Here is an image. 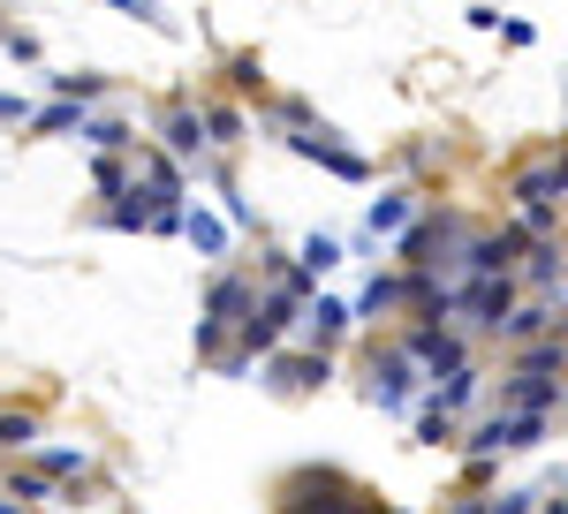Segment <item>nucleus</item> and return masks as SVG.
Returning a JSON list of instances; mask_svg holds the SVG:
<instances>
[{"mask_svg":"<svg viewBox=\"0 0 568 514\" xmlns=\"http://www.w3.org/2000/svg\"><path fill=\"white\" fill-rule=\"evenodd\" d=\"M251 302H258V280H243V273H220L213 288H205V310H197V363H220V356H227V333L251 318Z\"/></svg>","mask_w":568,"mask_h":514,"instance_id":"f257e3e1","label":"nucleus"},{"mask_svg":"<svg viewBox=\"0 0 568 514\" xmlns=\"http://www.w3.org/2000/svg\"><path fill=\"white\" fill-rule=\"evenodd\" d=\"M470 235V219L455 213H417L402 235H394V257H402V273H439L447 257H455V243Z\"/></svg>","mask_w":568,"mask_h":514,"instance_id":"f03ea898","label":"nucleus"},{"mask_svg":"<svg viewBox=\"0 0 568 514\" xmlns=\"http://www.w3.org/2000/svg\"><path fill=\"white\" fill-rule=\"evenodd\" d=\"M364 492H356L342 470H296L281 484V514H349Z\"/></svg>","mask_w":568,"mask_h":514,"instance_id":"7ed1b4c3","label":"nucleus"},{"mask_svg":"<svg viewBox=\"0 0 568 514\" xmlns=\"http://www.w3.org/2000/svg\"><path fill=\"white\" fill-rule=\"evenodd\" d=\"M417 363L402 356V348H372V379H364V401L372 409H387V417H409V401H417Z\"/></svg>","mask_w":568,"mask_h":514,"instance_id":"20e7f679","label":"nucleus"},{"mask_svg":"<svg viewBox=\"0 0 568 514\" xmlns=\"http://www.w3.org/2000/svg\"><path fill=\"white\" fill-rule=\"evenodd\" d=\"M516 302H524L516 273H500V280H455V310H463V326H470V333H493Z\"/></svg>","mask_w":568,"mask_h":514,"instance_id":"39448f33","label":"nucleus"},{"mask_svg":"<svg viewBox=\"0 0 568 514\" xmlns=\"http://www.w3.org/2000/svg\"><path fill=\"white\" fill-rule=\"evenodd\" d=\"M402 356H409V363H417V371H425V379H439V371H455V363H470V348H463V333H455V326H433V318H417V326H409V333H402Z\"/></svg>","mask_w":568,"mask_h":514,"instance_id":"423d86ee","label":"nucleus"},{"mask_svg":"<svg viewBox=\"0 0 568 514\" xmlns=\"http://www.w3.org/2000/svg\"><path fill=\"white\" fill-rule=\"evenodd\" d=\"M546 333H568V302H561V296H530V302H516V310L493 326V341H500V348L546 341Z\"/></svg>","mask_w":568,"mask_h":514,"instance_id":"0eeeda50","label":"nucleus"},{"mask_svg":"<svg viewBox=\"0 0 568 514\" xmlns=\"http://www.w3.org/2000/svg\"><path fill=\"white\" fill-rule=\"evenodd\" d=\"M508 197H516L524 213H561L568 205V160H530V167L508 182Z\"/></svg>","mask_w":568,"mask_h":514,"instance_id":"6e6552de","label":"nucleus"},{"mask_svg":"<svg viewBox=\"0 0 568 514\" xmlns=\"http://www.w3.org/2000/svg\"><path fill=\"white\" fill-rule=\"evenodd\" d=\"M160 152H168L175 167H205V122H197L190 99H175V106L160 114Z\"/></svg>","mask_w":568,"mask_h":514,"instance_id":"1a4fd4ad","label":"nucleus"},{"mask_svg":"<svg viewBox=\"0 0 568 514\" xmlns=\"http://www.w3.org/2000/svg\"><path fill=\"white\" fill-rule=\"evenodd\" d=\"M197 122H205V152H235V144H251V106H243V99H205Z\"/></svg>","mask_w":568,"mask_h":514,"instance_id":"9d476101","label":"nucleus"},{"mask_svg":"<svg viewBox=\"0 0 568 514\" xmlns=\"http://www.w3.org/2000/svg\"><path fill=\"white\" fill-rule=\"evenodd\" d=\"M136 189L152 197V205H190V189H182V167L168 160V152H144L136 144V174H130Z\"/></svg>","mask_w":568,"mask_h":514,"instance_id":"9b49d317","label":"nucleus"},{"mask_svg":"<svg viewBox=\"0 0 568 514\" xmlns=\"http://www.w3.org/2000/svg\"><path fill=\"white\" fill-rule=\"evenodd\" d=\"M478 386H485V371H478V363H455V371H439V379H433V409L463 424V417L478 409Z\"/></svg>","mask_w":568,"mask_h":514,"instance_id":"f8f14e48","label":"nucleus"},{"mask_svg":"<svg viewBox=\"0 0 568 514\" xmlns=\"http://www.w3.org/2000/svg\"><path fill=\"white\" fill-rule=\"evenodd\" d=\"M561 273H568V257H561V243H530L524 250V265H516V288H530V296H554L561 288Z\"/></svg>","mask_w":568,"mask_h":514,"instance_id":"ddd939ff","label":"nucleus"},{"mask_svg":"<svg viewBox=\"0 0 568 514\" xmlns=\"http://www.w3.org/2000/svg\"><path fill=\"white\" fill-rule=\"evenodd\" d=\"M182 235H190V250L205 257V265H220L227 243H235V227H227L220 213H205V205H182Z\"/></svg>","mask_w":568,"mask_h":514,"instance_id":"4468645a","label":"nucleus"},{"mask_svg":"<svg viewBox=\"0 0 568 514\" xmlns=\"http://www.w3.org/2000/svg\"><path fill=\"white\" fill-rule=\"evenodd\" d=\"M273 379L288 386V393H318V386L334 379V363H326V348H311V356H281L273 348Z\"/></svg>","mask_w":568,"mask_h":514,"instance_id":"2eb2a0df","label":"nucleus"},{"mask_svg":"<svg viewBox=\"0 0 568 514\" xmlns=\"http://www.w3.org/2000/svg\"><path fill=\"white\" fill-rule=\"evenodd\" d=\"M296 318H304V333H311V348H334L342 341V333H349V302H334V296H311L304 310H296Z\"/></svg>","mask_w":568,"mask_h":514,"instance_id":"dca6fc26","label":"nucleus"},{"mask_svg":"<svg viewBox=\"0 0 568 514\" xmlns=\"http://www.w3.org/2000/svg\"><path fill=\"white\" fill-rule=\"evenodd\" d=\"M568 371V333H546V341L516 348V379H561Z\"/></svg>","mask_w":568,"mask_h":514,"instance_id":"f3484780","label":"nucleus"},{"mask_svg":"<svg viewBox=\"0 0 568 514\" xmlns=\"http://www.w3.org/2000/svg\"><path fill=\"white\" fill-rule=\"evenodd\" d=\"M409 219H417V189H387V197H372L364 227H372V235H402Z\"/></svg>","mask_w":568,"mask_h":514,"instance_id":"a211bd4d","label":"nucleus"},{"mask_svg":"<svg viewBox=\"0 0 568 514\" xmlns=\"http://www.w3.org/2000/svg\"><path fill=\"white\" fill-rule=\"evenodd\" d=\"M99 227H114V235H144V227H152V197L130 182V189H122V197L99 213Z\"/></svg>","mask_w":568,"mask_h":514,"instance_id":"6ab92c4d","label":"nucleus"},{"mask_svg":"<svg viewBox=\"0 0 568 514\" xmlns=\"http://www.w3.org/2000/svg\"><path fill=\"white\" fill-rule=\"evenodd\" d=\"M8 500H23V507H61V484L45 470H31V462H16V470H8Z\"/></svg>","mask_w":568,"mask_h":514,"instance_id":"aec40b11","label":"nucleus"},{"mask_svg":"<svg viewBox=\"0 0 568 514\" xmlns=\"http://www.w3.org/2000/svg\"><path fill=\"white\" fill-rule=\"evenodd\" d=\"M77 136H84V144H99V152H136V128L122 122V114H84V122H77Z\"/></svg>","mask_w":568,"mask_h":514,"instance_id":"412c9836","label":"nucleus"},{"mask_svg":"<svg viewBox=\"0 0 568 514\" xmlns=\"http://www.w3.org/2000/svg\"><path fill=\"white\" fill-rule=\"evenodd\" d=\"M39 446V409H0V454H31Z\"/></svg>","mask_w":568,"mask_h":514,"instance_id":"4be33fe9","label":"nucleus"},{"mask_svg":"<svg viewBox=\"0 0 568 514\" xmlns=\"http://www.w3.org/2000/svg\"><path fill=\"white\" fill-rule=\"evenodd\" d=\"M31 470H45L53 484H77V476L91 470V446H45V454L31 462Z\"/></svg>","mask_w":568,"mask_h":514,"instance_id":"5701e85b","label":"nucleus"},{"mask_svg":"<svg viewBox=\"0 0 568 514\" xmlns=\"http://www.w3.org/2000/svg\"><path fill=\"white\" fill-rule=\"evenodd\" d=\"M77 122H84V106H69V99H53V106H39V114H31L23 128H31V136H69Z\"/></svg>","mask_w":568,"mask_h":514,"instance_id":"b1692460","label":"nucleus"},{"mask_svg":"<svg viewBox=\"0 0 568 514\" xmlns=\"http://www.w3.org/2000/svg\"><path fill=\"white\" fill-rule=\"evenodd\" d=\"M334 265H342V243H334V235H304L296 273H311V280H318V273H334Z\"/></svg>","mask_w":568,"mask_h":514,"instance_id":"393cba45","label":"nucleus"},{"mask_svg":"<svg viewBox=\"0 0 568 514\" xmlns=\"http://www.w3.org/2000/svg\"><path fill=\"white\" fill-rule=\"evenodd\" d=\"M45 91L69 99V106H91V99H106V76H84V69H77V76H45Z\"/></svg>","mask_w":568,"mask_h":514,"instance_id":"a878e982","label":"nucleus"},{"mask_svg":"<svg viewBox=\"0 0 568 514\" xmlns=\"http://www.w3.org/2000/svg\"><path fill=\"white\" fill-rule=\"evenodd\" d=\"M227 84H235V99H265V61L258 53H235L227 61Z\"/></svg>","mask_w":568,"mask_h":514,"instance_id":"bb28decb","label":"nucleus"},{"mask_svg":"<svg viewBox=\"0 0 568 514\" xmlns=\"http://www.w3.org/2000/svg\"><path fill=\"white\" fill-rule=\"evenodd\" d=\"M91 182H99L106 197H122V189H130V160H122V152H99V167H91Z\"/></svg>","mask_w":568,"mask_h":514,"instance_id":"cd10ccee","label":"nucleus"},{"mask_svg":"<svg viewBox=\"0 0 568 514\" xmlns=\"http://www.w3.org/2000/svg\"><path fill=\"white\" fill-rule=\"evenodd\" d=\"M273 122L296 136V128H311V106H304V99H273Z\"/></svg>","mask_w":568,"mask_h":514,"instance_id":"c85d7f7f","label":"nucleus"},{"mask_svg":"<svg viewBox=\"0 0 568 514\" xmlns=\"http://www.w3.org/2000/svg\"><path fill=\"white\" fill-rule=\"evenodd\" d=\"M106 8H122L136 23H152V31H168V16H160V0H106Z\"/></svg>","mask_w":568,"mask_h":514,"instance_id":"c756f323","label":"nucleus"},{"mask_svg":"<svg viewBox=\"0 0 568 514\" xmlns=\"http://www.w3.org/2000/svg\"><path fill=\"white\" fill-rule=\"evenodd\" d=\"M417 439H425V446H447V439H455V417H417Z\"/></svg>","mask_w":568,"mask_h":514,"instance_id":"7c9ffc66","label":"nucleus"},{"mask_svg":"<svg viewBox=\"0 0 568 514\" xmlns=\"http://www.w3.org/2000/svg\"><path fill=\"white\" fill-rule=\"evenodd\" d=\"M485 514H538V492H500V500H485Z\"/></svg>","mask_w":568,"mask_h":514,"instance_id":"2f4dec72","label":"nucleus"},{"mask_svg":"<svg viewBox=\"0 0 568 514\" xmlns=\"http://www.w3.org/2000/svg\"><path fill=\"white\" fill-rule=\"evenodd\" d=\"M0 45H8L16 61H39V39H31V31H0Z\"/></svg>","mask_w":568,"mask_h":514,"instance_id":"473e14b6","label":"nucleus"},{"mask_svg":"<svg viewBox=\"0 0 568 514\" xmlns=\"http://www.w3.org/2000/svg\"><path fill=\"white\" fill-rule=\"evenodd\" d=\"M493 31H500V39H508V45H530V39H538V31H530L524 16H500V23H493Z\"/></svg>","mask_w":568,"mask_h":514,"instance_id":"72a5a7b5","label":"nucleus"},{"mask_svg":"<svg viewBox=\"0 0 568 514\" xmlns=\"http://www.w3.org/2000/svg\"><path fill=\"white\" fill-rule=\"evenodd\" d=\"M0 122H8V128H23V122H31V106H23L16 91H0Z\"/></svg>","mask_w":568,"mask_h":514,"instance_id":"f704fd0d","label":"nucleus"},{"mask_svg":"<svg viewBox=\"0 0 568 514\" xmlns=\"http://www.w3.org/2000/svg\"><path fill=\"white\" fill-rule=\"evenodd\" d=\"M439 514H485V492H463L455 507H439Z\"/></svg>","mask_w":568,"mask_h":514,"instance_id":"c9c22d12","label":"nucleus"},{"mask_svg":"<svg viewBox=\"0 0 568 514\" xmlns=\"http://www.w3.org/2000/svg\"><path fill=\"white\" fill-rule=\"evenodd\" d=\"M0 514H39V507H23V500H0Z\"/></svg>","mask_w":568,"mask_h":514,"instance_id":"e433bc0d","label":"nucleus"},{"mask_svg":"<svg viewBox=\"0 0 568 514\" xmlns=\"http://www.w3.org/2000/svg\"><path fill=\"white\" fill-rule=\"evenodd\" d=\"M538 514H568V500H554V507H546V500H538Z\"/></svg>","mask_w":568,"mask_h":514,"instance_id":"4c0bfd02","label":"nucleus"}]
</instances>
